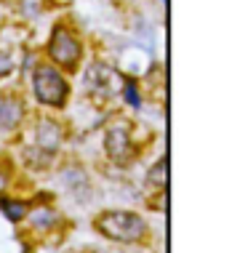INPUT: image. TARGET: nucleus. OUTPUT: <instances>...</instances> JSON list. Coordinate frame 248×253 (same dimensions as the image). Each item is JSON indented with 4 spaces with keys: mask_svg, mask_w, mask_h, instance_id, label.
<instances>
[{
    "mask_svg": "<svg viewBox=\"0 0 248 253\" xmlns=\"http://www.w3.org/2000/svg\"><path fill=\"white\" fill-rule=\"evenodd\" d=\"M94 229L112 243H142L147 235V221L134 211H101L94 218Z\"/></svg>",
    "mask_w": 248,
    "mask_h": 253,
    "instance_id": "f257e3e1",
    "label": "nucleus"
},
{
    "mask_svg": "<svg viewBox=\"0 0 248 253\" xmlns=\"http://www.w3.org/2000/svg\"><path fill=\"white\" fill-rule=\"evenodd\" d=\"M46 56H48V64H53L56 70L75 72L80 67V59H83L80 35L67 22L53 24L51 38H48V43H46Z\"/></svg>",
    "mask_w": 248,
    "mask_h": 253,
    "instance_id": "f03ea898",
    "label": "nucleus"
},
{
    "mask_svg": "<svg viewBox=\"0 0 248 253\" xmlns=\"http://www.w3.org/2000/svg\"><path fill=\"white\" fill-rule=\"evenodd\" d=\"M32 93H35L38 104L51 107V109H61L67 107V99H70V80L64 78V72L56 70L48 61H40L32 70Z\"/></svg>",
    "mask_w": 248,
    "mask_h": 253,
    "instance_id": "7ed1b4c3",
    "label": "nucleus"
},
{
    "mask_svg": "<svg viewBox=\"0 0 248 253\" xmlns=\"http://www.w3.org/2000/svg\"><path fill=\"white\" fill-rule=\"evenodd\" d=\"M131 120L128 118H112L104 126V152L109 160L126 163L131 155Z\"/></svg>",
    "mask_w": 248,
    "mask_h": 253,
    "instance_id": "20e7f679",
    "label": "nucleus"
},
{
    "mask_svg": "<svg viewBox=\"0 0 248 253\" xmlns=\"http://www.w3.org/2000/svg\"><path fill=\"white\" fill-rule=\"evenodd\" d=\"M86 85L94 96L99 99H112L120 93L123 88V75L118 70H112L109 64H101V61H94L86 72Z\"/></svg>",
    "mask_w": 248,
    "mask_h": 253,
    "instance_id": "39448f33",
    "label": "nucleus"
},
{
    "mask_svg": "<svg viewBox=\"0 0 248 253\" xmlns=\"http://www.w3.org/2000/svg\"><path fill=\"white\" fill-rule=\"evenodd\" d=\"M61 141H64V126L53 118H40L38 126H35V141H32V144H35L40 152L53 155L61 147Z\"/></svg>",
    "mask_w": 248,
    "mask_h": 253,
    "instance_id": "423d86ee",
    "label": "nucleus"
},
{
    "mask_svg": "<svg viewBox=\"0 0 248 253\" xmlns=\"http://www.w3.org/2000/svg\"><path fill=\"white\" fill-rule=\"evenodd\" d=\"M24 101L19 96H11V93H3L0 96V133H11L22 126L24 120Z\"/></svg>",
    "mask_w": 248,
    "mask_h": 253,
    "instance_id": "0eeeda50",
    "label": "nucleus"
},
{
    "mask_svg": "<svg viewBox=\"0 0 248 253\" xmlns=\"http://www.w3.org/2000/svg\"><path fill=\"white\" fill-rule=\"evenodd\" d=\"M0 211H3V216L8 218V221L19 224L27 218V213L32 211V205L24 203V200H16V197H0Z\"/></svg>",
    "mask_w": 248,
    "mask_h": 253,
    "instance_id": "6e6552de",
    "label": "nucleus"
},
{
    "mask_svg": "<svg viewBox=\"0 0 248 253\" xmlns=\"http://www.w3.org/2000/svg\"><path fill=\"white\" fill-rule=\"evenodd\" d=\"M30 224H32V229H38V232H48V229H53L56 227V221H59V213L53 208H48V205H40V208L35 211H30Z\"/></svg>",
    "mask_w": 248,
    "mask_h": 253,
    "instance_id": "1a4fd4ad",
    "label": "nucleus"
},
{
    "mask_svg": "<svg viewBox=\"0 0 248 253\" xmlns=\"http://www.w3.org/2000/svg\"><path fill=\"white\" fill-rule=\"evenodd\" d=\"M165 184H168V160L160 157V160H155V166L149 168V173H147V187L163 192Z\"/></svg>",
    "mask_w": 248,
    "mask_h": 253,
    "instance_id": "9d476101",
    "label": "nucleus"
},
{
    "mask_svg": "<svg viewBox=\"0 0 248 253\" xmlns=\"http://www.w3.org/2000/svg\"><path fill=\"white\" fill-rule=\"evenodd\" d=\"M13 70H16V48L0 43V78H8Z\"/></svg>",
    "mask_w": 248,
    "mask_h": 253,
    "instance_id": "9b49d317",
    "label": "nucleus"
},
{
    "mask_svg": "<svg viewBox=\"0 0 248 253\" xmlns=\"http://www.w3.org/2000/svg\"><path fill=\"white\" fill-rule=\"evenodd\" d=\"M120 93L126 96V101H128L131 107H142V96H139V88H136V80L134 78H123Z\"/></svg>",
    "mask_w": 248,
    "mask_h": 253,
    "instance_id": "f8f14e48",
    "label": "nucleus"
},
{
    "mask_svg": "<svg viewBox=\"0 0 248 253\" xmlns=\"http://www.w3.org/2000/svg\"><path fill=\"white\" fill-rule=\"evenodd\" d=\"M8 184H11V173H8V170H0V195L5 192V187H8Z\"/></svg>",
    "mask_w": 248,
    "mask_h": 253,
    "instance_id": "ddd939ff",
    "label": "nucleus"
},
{
    "mask_svg": "<svg viewBox=\"0 0 248 253\" xmlns=\"http://www.w3.org/2000/svg\"><path fill=\"white\" fill-rule=\"evenodd\" d=\"M53 3H56V5H59V3H70V0H53Z\"/></svg>",
    "mask_w": 248,
    "mask_h": 253,
    "instance_id": "4468645a",
    "label": "nucleus"
},
{
    "mask_svg": "<svg viewBox=\"0 0 248 253\" xmlns=\"http://www.w3.org/2000/svg\"><path fill=\"white\" fill-rule=\"evenodd\" d=\"M86 253H104V251H94V248H91V251H86Z\"/></svg>",
    "mask_w": 248,
    "mask_h": 253,
    "instance_id": "2eb2a0df",
    "label": "nucleus"
},
{
    "mask_svg": "<svg viewBox=\"0 0 248 253\" xmlns=\"http://www.w3.org/2000/svg\"><path fill=\"white\" fill-rule=\"evenodd\" d=\"M0 22H3V5H0Z\"/></svg>",
    "mask_w": 248,
    "mask_h": 253,
    "instance_id": "dca6fc26",
    "label": "nucleus"
}]
</instances>
